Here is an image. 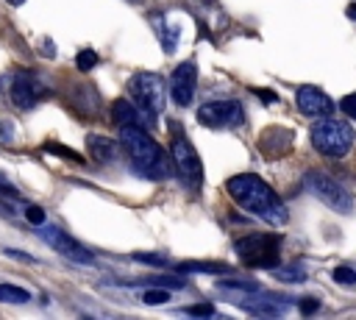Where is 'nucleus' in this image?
Segmentation results:
<instances>
[{
	"label": "nucleus",
	"mask_w": 356,
	"mask_h": 320,
	"mask_svg": "<svg viewBox=\"0 0 356 320\" xmlns=\"http://www.w3.org/2000/svg\"><path fill=\"white\" fill-rule=\"evenodd\" d=\"M225 189H228V195L234 198V203H239L248 214L264 220V223L273 225V228L286 225L289 211H286L284 200L275 195V189H273L264 178H259V175H253V173H239V175L228 178Z\"/></svg>",
	"instance_id": "obj_1"
},
{
	"label": "nucleus",
	"mask_w": 356,
	"mask_h": 320,
	"mask_svg": "<svg viewBox=\"0 0 356 320\" xmlns=\"http://www.w3.org/2000/svg\"><path fill=\"white\" fill-rule=\"evenodd\" d=\"M120 145L134 161L136 173L147 178H161L167 173V156L159 147V142L150 134H145V128H136V125L120 128Z\"/></svg>",
	"instance_id": "obj_2"
},
{
	"label": "nucleus",
	"mask_w": 356,
	"mask_h": 320,
	"mask_svg": "<svg viewBox=\"0 0 356 320\" xmlns=\"http://www.w3.org/2000/svg\"><path fill=\"white\" fill-rule=\"evenodd\" d=\"M309 139H312V147L317 153L331 156V159H342V156L350 153V147L356 142V134H353V125L350 122L325 117V120H317L312 125Z\"/></svg>",
	"instance_id": "obj_3"
},
{
	"label": "nucleus",
	"mask_w": 356,
	"mask_h": 320,
	"mask_svg": "<svg viewBox=\"0 0 356 320\" xmlns=\"http://www.w3.org/2000/svg\"><path fill=\"white\" fill-rule=\"evenodd\" d=\"M3 89H6V97L17 106V109H22V111H28V109H33L39 100H44L47 97V83H44V78L39 75V72H33V70H11L6 78H3Z\"/></svg>",
	"instance_id": "obj_4"
},
{
	"label": "nucleus",
	"mask_w": 356,
	"mask_h": 320,
	"mask_svg": "<svg viewBox=\"0 0 356 320\" xmlns=\"http://www.w3.org/2000/svg\"><path fill=\"white\" fill-rule=\"evenodd\" d=\"M234 250L245 267H275L281 250V234H248L234 242Z\"/></svg>",
	"instance_id": "obj_5"
},
{
	"label": "nucleus",
	"mask_w": 356,
	"mask_h": 320,
	"mask_svg": "<svg viewBox=\"0 0 356 320\" xmlns=\"http://www.w3.org/2000/svg\"><path fill=\"white\" fill-rule=\"evenodd\" d=\"M128 95L139 109H145L150 117H159L167 106V83L156 72H136L128 81Z\"/></svg>",
	"instance_id": "obj_6"
},
{
	"label": "nucleus",
	"mask_w": 356,
	"mask_h": 320,
	"mask_svg": "<svg viewBox=\"0 0 356 320\" xmlns=\"http://www.w3.org/2000/svg\"><path fill=\"white\" fill-rule=\"evenodd\" d=\"M303 184L309 186L312 195H317L328 209L339 211V214H348L353 211V195L345 184H339L337 178H331L328 173H320V170H309L303 175Z\"/></svg>",
	"instance_id": "obj_7"
},
{
	"label": "nucleus",
	"mask_w": 356,
	"mask_h": 320,
	"mask_svg": "<svg viewBox=\"0 0 356 320\" xmlns=\"http://www.w3.org/2000/svg\"><path fill=\"white\" fill-rule=\"evenodd\" d=\"M170 161L178 173V178L186 184V189H200L203 184V164H200V156L195 150V145L184 136H175L172 145H170Z\"/></svg>",
	"instance_id": "obj_8"
},
{
	"label": "nucleus",
	"mask_w": 356,
	"mask_h": 320,
	"mask_svg": "<svg viewBox=\"0 0 356 320\" xmlns=\"http://www.w3.org/2000/svg\"><path fill=\"white\" fill-rule=\"evenodd\" d=\"M197 120L206 128H239L245 122V109L239 100H209L197 109Z\"/></svg>",
	"instance_id": "obj_9"
},
{
	"label": "nucleus",
	"mask_w": 356,
	"mask_h": 320,
	"mask_svg": "<svg viewBox=\"0 0 356 320\" xmlns=\"http://www.w3.org/2000/svg\"><path fill=\"white\" fill-rule=\"evenodd\" d=\"M36 234H39V239H42L47 248H53L56 253H61V256H67V259H72V262H81V264H92V262H95V256H92L75 237H70L67 231H61L58 225H42Z\"/></svg>",
	"instance_id": "obj_10"
},
{
	"label": "nucleus",
	"mask_w": 356,
	"mask_h": 320,
	"mask_svg": "<svg viewBox=\"0 0 356 320\" xmlns=\"http://www.w3.org/2000/svg\"><path fill=\"white\" fill-rule=\"evenodd\" d=\"M170 97L175 106H189L192 97H195V89H197V64L195 61H181L172 75H170Z\"/></svg>",
	"instance_id": "obj_11"
},
{
	"label": "nucleus",
	"mask_w": 356,
	"mask_h": 320,
	"mask_svg": "<svg viewBox=\"0 0 356 320\" xmlns=\"http://www.w3.org/2000/svg\"><path fill=\"white\" fill-rule=\"evenodd\" d=\"M295 103H298V111L306 117H328L334 111V100L320 86H312V83L295 92Z\"/></svg>",
	"instance_id": "obj_12"
},
{
	"label": "nucleus",
	"mask_w": 356,
	"mask_h": 320,
	"mask_svg": "<svg viewBox=\"0 0 356 320\" xmlns=\"http://www.w3.org/2000/svg\"><path fill=\"white\" fill-rule=\"evenodd\" d=\"M292 142H295V134L289 128H281V125H270L267 131L259 134V150L267 156V159H281L292 150Z\"/></svg>",
	"instance_id": "obj_13"
},
{
	"label": "nucleus",
	"mask_w": 356,
	"mask_h": 320,
	"mask_svg": "<svg viewBox=\"0 0 356 320\" xmlns=\"http://www.w3.org/2000/svg\"><path fill=\"white\" fill-rule=\"evenodd\" d=\"M111 117H114V122L120 125V128H125V125H136V128H145V122L147 125H153L156 122V117H150L145 109H139L134 100H114V106H111Z\"/></svg>",
	"instance_id": "obj_14"
},
{
	"label": "nucleus",
	"mask_w": 356,
	"mask_h": 320,
	"mask_svg": "<svg viewBox=\"0 0 356 320\" xmlns=\"http://www.w3.org/2000/svg\"><path fill=\"white\" fill-rule=\"evenodd\" d=\"M86 147H89V156L95 159V161H100V164H106V161H114L117 156H120V142H114V139H108V136H97V134H89V139H86Z\"/></svg>",
	"instance_id": "obj_15"
},
{
	"label": "nucleus",
	"mask_w": 356,
	"mask_h": 320,
	"mask_svg": "<svg viewBox=\"0 0 356 320\" xmlns=\"http://www.w3.org/2000/svg\"><path fill=\"white\" fill-rule=\"evenodd\" d=\"M153 25H156V33H159V42H161L164 53H172V50L178 47V36H181V31H178L175 25H170L164 17H156Z\"/></svg>",
	"instance_id": "obj_16"
},
{
	"label": "nucleus",
	"mask_w": 356,
	"mask_h": 320,
	"mask_svg": "<svg viewBox=\"0 0 356 320\" xmlns=\"http://www.w3.org/2000/svg\"><path fill=\"white\" fill-rule=\"evenodd\" d=\"M178 273H228V264H220V262H181Z\"/></svg>",
	"instance_id": "obj_17"
},
{
	"label": "nucleus",
	"mask_w": 356,
	"mask_h": 320,
	"mask_svg": "<svg viewBox=\"0 0 356 320\" xmlns=\"http://www.w3.org/2000/svg\"><path fill=\"white\" fill-rule=\"evenodd\" d=\"M245 309L248 312H253V314H267V317H278V314H284L286 312V303H278V298H270V301H264V303H245Z\"/></svg>",
	"instance_id": "obj_18"
},
{
	"label": "nucleus",
	"mask_w": 356,
	"mask_h": 320,
	"mask_svg": "<svg viewBox=\"0 0 356 320\" xmlns=\"http://www.w3.org/2000/svg\"><path fill=\"white\" fill-rule=\"evenodd\" d=\"M31 292L17 284H0V303H28Z\"/></svg>",
	"instance_id": "obj_19"
},
{
	"label": "nucleus",
	"mask_w": 356,
	"mask_h": 320,
	"mask_svg": "<svg viewBox=\"0 0 356 320\" xmlns=\"http://www.w3.org/2000/svg\"><path fill=\"white\" fill-rule=\"evenodd\" d=\"M139 301L145 306H159V303H167L170 301V292L167 289H142L139 292Z\"/></svg>",
	"instance_id": "obj_20"
},
{
	"label": "nucleus",
	"mask_w": 356,
	"mask_h": 320,
	"mask_svg": "<svg viewBox=\"0 0 356 320\" xmlns=\"http://www.w3.org/2000/svg\"><path fill=\"white\" fill-rule=\"evenodd\" d=\"M75 64H78V70H83V72H86V70H92V67L97 64V53L86 47V50H81V53L75 56Z\"/></svg>",
	"instance_id": "obj_21"
},
{
	"label": "nucleus",
	"mask_w": 356,
	"mask_h": 320,
	"mask_svg": "<svg viewBox=\"0 0 356 320\" xmlns=\"http://www.w3.org/2000/svg\"><path fill=\"white\" fill-rule=\"evenodd\" d=\"M44 150H47V153H56V156H64V159H70V161H78V164H83V159H81L75 150L64 147V145H53V142H47V145H44Z\"/></svg>",
	"instance_id": "obj_22"
},
{
	"label": "nucleus",
	"mask_w": 356,
	"mask_h": 320,
	"mask_svg": "<svg viewBox=\"0 0 356 320\" xmlns=\"http://www.w3.org/2000/svg\"><path fill=\"white\" fill-rule=\"evenodd\" d=\"M220 289H242V292H259V284H253V281H236V278H228V281H220Z\"/></svg>",
	"instance_id": "obj_23"
},
{
	"label": "nucleus",
	"mask_w": 356,
	"mask_h": 320,
	"mask_svg": "<svg viewBox=\"0 0 356 320\" xmlns=\"http://www.w3.org/2000/svg\"><path fill=\"white\" fill-rule=\"evenodd\" d=\"M275 278H281V281H303L306 275L298 267H275Z\"/></svg>",
	"instance_id": "obj_24"
},
{
	"label": "nucleus",
	"mask_w": 356,
	"mask_h": 320,
	"mask_svg": "<svg viewBox=\"0 0 356 320\" xmlns=\"http://www.w3.org/2000/svg\"><path fill=\"white\" fill-rule=\"evenodd\" d=\"M334 281H337V284H345V287H353V284H356V273L342 264V267L334 270Z\"/></svg>",
	"instance_id": "obj_25"
},
{
	"label": "nucleus",
	"mask_w": 356,
	"mask_h": 320,
	"mask_svg": "<svg viewBox=\"0 0 356 320\" xmlns=\"http://www.w3.org/2000/svg\"><path fill=\"white\" fill-rule=\"evenodd\" d=\"M184 312L192 314V317H211L214 314V306L211 303H195V306H186Z\"/></svg>",
	"instance_id": "obj_26"
},
{
	"label": "nucleus",
	"mask_w": 356,
	"mask_h": 320,
	"mask_svg": "<svg viewBox=\"0 0 356 320\" xmlns=\"http://www.w3.org/2000/svg\"><path fill=\"white\" fill-rule=\"evenodd\" d=\"M25 217H28V223H33V225H42V223H44V211H42L39 206H28V209H25Z\"/></svg>",
	"instance_id": "obj_27"
},
{
	"label": "nucleus",
	"mask_w": 356,
	"mask_h": 320,
	"mask_svg": "<svg viewBox=\"0 0 356 320\" xmlns=\"http://www.w3.org/2000/svg\"><path fill=\"white\" fill-rule=\"evenodd\" d=\"M134 259L145 264H167V256H156V253H134Z\"/></svg>",
	"instance_id": "obj_28"
},
{
	"label": "nucleus",
	"mask_w": 356,
	"mask_h": 320,
	"mask_svg": "<svg viewBox=\"0 0 356 320\" xmlns=\"http://www.w3.org/2000/svg\"><path fill=\"white\" fill-rule=\"evenodd\" d=\"M342 111H345L348 117H356V92H353V95H348V97L342 100Z\"/></svg>",
	"instance_id": "obj_29"
},
{
	"label": "nucleus",
	"mask_w": 356,
	"mask_h": 320,
	"mask_svg": "<svg viewBox=\"0 0 356 320\" xmlns=\"http://www.w3.org/2000/svg\"><path fill=\"white\" fill-rule=\"evenodd\" d=\"M11 136H14V125L8 120H3L0 122V142H11Z\"/></svg>",
	"instance_id": "obj_30"
},
{
	"label": "nucleus",
	"mask_w": 356,
	"mask_h": 320,
	"mask_svg": "<svg viewBox=\"0 0 356 320\" xmlns=\"http://www.w3.org/2000/svg\"><path fill=\"white\" fill-rule=\"evenodd\" d=\"M0 192H11V195H17V189H14V184L0 173Z\"/></svg>",
	"instance_id": "obj_31"
},
{
	"label": "nucleus",
	"mask_w": 356,
	"mask_h": 320,
	"mask_svg": "<svg viewBox=\"0 0 356 320\" xmlns=\"http://www.w3.org/2000/svg\"><path fill=\"white\" fill-rule=\"evenodd\" d=\"M253 92H256V95H261V100H264V103H278V97H275L273 92H267V89H253Z\"/></svg>",
	"instance_id": "obj_32"
},
{
	"label": "nucleus",
	"mask_w": 356,
	"mask_h": 320,
	"mask_svg": "<svg viewBox=\"0 0 356 320\" xmlns=\"http://www.w3.org/2000/svg\"><path fill=\"white\" fill-rule=\"evenodd\" d=\"M317 309V301H303L300 303V312H314Z\"/></svg>",
	"instance_id": "obj_33"
},
{
	"label": "nucleus",
	"mask_w": 356,
	"mask_h": 320,
	"mask_svg": "<svg viewBox=\"0 0 356 320\" xmlns=\"http://www.w3.org/2000/svg\"><path fill=\"white\" fill-rule=\"evenodd\" d=\"M8 3H11V6H22L25 0H8Z\"/></svg>",
	"instance_id": "obj_34"
},
{
	"label": "nucleus",
	"mask_w": 356,
	"mask_h": 320,
	"mask_svg": "<svg viewBox=\"0 0 356 320\" xmlns=\"http://www.w3.org/2000/svg\"><path fill=\"white\" fill-rule=\"evenodd\" d=\"M350 14H353V17H356V6H350Z\"/></svg>",
	"instance_id": "obj_35"
},
{
	"label": "nucleus",
	"mask_w": 356,
	"mask_h": 320,
	"mask_svg": "<svg viewBox=\"0 0 356 320\" xmlns=\"http://www.w3.org/2000/svg\"><path fill=\"white\" fill-rule=\"evenodd\" d=\"M128 3H136V0H128Z\"/></svg>",
	"instance_id": "obj_36"
},
{
	"label": "nucleus",
	"mask_w": 356,
	"mask_h": 320,
	"mask_svg": "<svg viewBox=\"0 0 356 320\" xmlns=\"http://www.w3.org/2000/svg\"><path fill=\"white\" fill-rule=\"evenodd\" d=\"M206 3H211V0H206Z\"/></svg>",
	"instance_id": "obj_37"
}]
</instances>
